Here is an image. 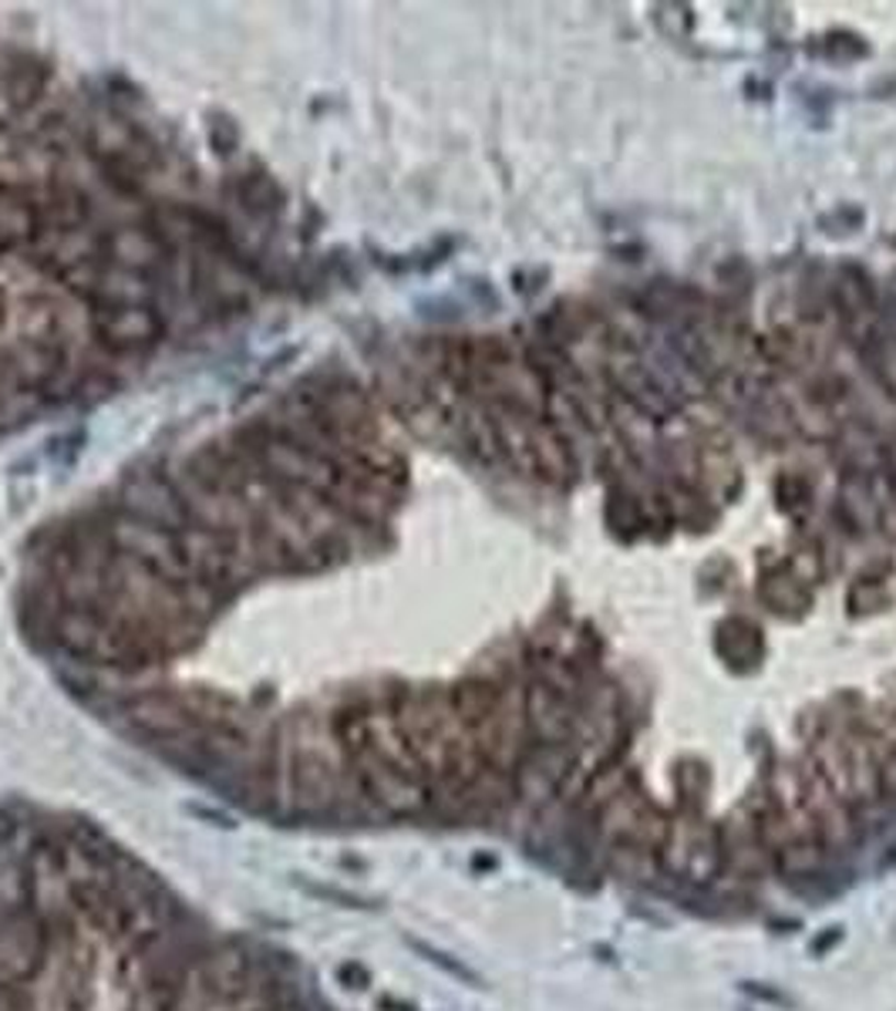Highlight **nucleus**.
Segmentation results:
<instances>
[{
    "mask_svg": "<svg viewBox=\"0 0 896 1011\" xmlns=\"http://www.w3.org/2000/svg\"><path fill=\"white\" fill-rule=\"evenodd\" d=\"M331 741H338V735ZM331 741L290 745L284 766V795H290V806L297 813H328L341 800V769H347V762L331 759Z\"/></svg>",
    "mask_w": 896,
    "mask_h": 1011,
    "instance_id": "1",
    "label": "nucleus"
},
{
    "mask_svg": "<svg viewBox=\"0 0 896 1011\" xmlns=\"http://www.w3.org/2000/svg\"><path fill=\"white\" fill-rule=\"evenodd\" d=\"M816 772L853 810L883 800L873 749L856 738H826L816 752Z\"/></svg>",
    "mask_w": 896,
    "mask_h": 1011,
    "instance_id": "2",
    "label": "nucleus"
},
{
    "mask_svg": "<svg viewBox=\"0 0 896 1011\" xmlns=\"http://www.w3.org/2000/svg\"><path fill=\"white\" fill-rule=\"evenodd\" d=\"M657 867L688 883H711L724 870L718 829L692 816L671 820L667 836L657 849Z\"/></svg>",
    "mask_w": 896,
    "mask_h": 1011,
    "instance_id": "3",
    "label": "nucleus"
},
{
    "mask_svg": "<svg viewBox=\"0 0 896 1011\" xmlns=\"http://www.w3.org/2000/svg\"><path fill=\"white\" fill-rule=\"evenodd\" d=\"M667 816L644 800V792L630 785L613 803L597 813V829L610 843V849H641V854L657 857V849L667 836Z\"/></svg>",
    "mask_w": 896,
    "mask_h": 1011,
    "instance_id": "4",
    "label": "nucleus"
},
{
    "mask_svg": "<svg viewBox=\"0 0 896 1011\" xmlns=\"http://www.w3.org/2000/svg\"><path fill=\"white\" fill-rule=\"evenodd\" d=\"M24 903H31L27 914H34L47 927V934L65 931L68 921L78 914L75 893L65 880L55 846H37L24 860Z\"/></svg>",
    "mask_w": 896,
    "mask_h": 1011,
    "instance_id": "5",
    "label": "nucleus"
},
{
    "mask_svg": "<svg viewBox=\"0 0 896 1011\" xmlns=\"http://www.w3.org/2000/svg\"><path fill=\"white\" fill-rule=\"evenodd\" d=\"M51 950L47 927L27 914L11 911L0 914V988H24L41 971Z\"/></svg>",
    "mask_w": 896,
    "mask_h": 1011,
    "instance_id": "6",
    "label": "nucleus"
},
{
    "mask_svg": "<svg viewBox=\"0 0 896 1011\" xmlns=\"http://www.w3.org/2000/svg\"><path fill=\"white\" fill-rule=\"evenodd\" d=\"M347 772L354 779V785L361 789V795H367L378 810L391 813V816H418L429 810V782L408 776L401 769H391L385 762L375 759H357L347 762Z\"/></svg>",
    "mask_w": 896,
    "mask_h": 1011,
    "instance_id": "7",
    "label": "nucleus"
},
{
    "mask_svg": "<svg viewBox=\"0 0 896 1011\" xmlns=\"http://www.w3.org/2000/svg\"><path fill=\"white\" fill-rule=\"evenodd\" d=\"M576 756L566 745H530V752L519 759L512 769V785L522 803H546L550 795L563 789V782L573 772Z\"/></svg>",
    "mask_w": 896,
    "mask_h": 1011,
    "instance_id": "8",
    "label": "nucleus"
},
{
    "mask_svg": "<svg viewBox=\"0 0 896 1011\" xmlns=\"http://www.w3.org/2000/svg\"><path fill=\"white\" fill-rule=\"evenodd\" d=\"M803 795H806V810L812 816L816 836L822 839V846L829 849H850L856 843V820H853V806L842 803L839 795L822 782V776L816 769H803Z\"/></svg>",
    "mask_w": 896,
    "mask_h": 1011,
    "instance_id": "9",
    "label": "nucleus"
},
{
    "mask_svg": "<svg viewBox=\"0 0 896 1011\" xmlns=\"http://www.w3.org/2000/svg\"><path fill=\"white\" fill-rule=\"evenodd\" d=\"M55 854H58V864H62V870H65L68 887H71V893H75L78 914L88 911L91 903H98L101 897H109V893L119 887V880H115V873L109 870V864H104V857L95 854V849H88L85 843H78V839H62V843L55 846Z\"/></svg>",
    "mask_w": 896,
    "mask_h": 1011,
    "instance_id": "10",
    "label": "nucleus"
},
{
    "mask_svg": "<svg viewBox=\"0 0 896 1011\" xmlns=\"http://www.w3.org/2000/svg\"><path fill=\"white\" fill-rule=\"evenodd\" d=\"M522 708H526V725H530V738L537 745H566L573 735V708L563 691H556L546 681H533L522 691Z\"/></svg>",
    "mask_w": 896,
    "mask_h": 1011,
    "instance_id": "11",
    "label": "nucleus"
},
{
    "mask_svg": "<svg viewBox=\"0 0 896 1011\" xmlns=\"http://www.w3.org/2000/svg\"><path fill=\"white\" fill-rule=\"evenodd\" d=\"M718 836H721L724 867H734L742 877H759L765 867H772V854L762 843L755 816H731L728 826L718 829Z\"/></svg>",
    "mask_w": 896,
    "mask_h": 1011,
    "instance_id": "12",
    "label": "nucleus"
},
{
    "mask_svg": "<svg viewBox=\"0 0 896 1011\" xmlns=\"http://www.w3.org/2000/svg\"><path fill=\"white\" fill-rule=\"evenodd\" d=\"M101 334L115 348H135V344H145L159 334V317H155L148 307L125 304V307L109 310V317H101Z\"/></svg>",
    "mask_w": 896,
    "mask_h": 1011,
    "instance_id": "13",
    "label": "nucleus"
},
{
    "mask_svg": "<svg viewBox=\"0 0 896 1011\" xmlns=\"http://www.w3.org/2000/svg\"><path fill=\"white\" fill-rule=\"evenodd\" d=\"M829 849L822 846L819 836H803V839H788L785 846H778L772 854V867L778 870V877L785 880H806L826 870Z\"/></svg>",
    "mask_w": 896,
    "mask_h": 1011,
    "instance_id": "14",
    "label": "nucleus"
},
{
    "mask_svg": "<svg viewBox=\"0 0 896 1011\" xmlns=\"http://www.w3.org/2000/svg\"><path fill=\"white\" fill-rule=\"evenodd\" d=\"M630 789V769L620 762V759H604L590 776H587V785H584V803L600 813L607 803H613L620 792Z\"/></svg>",
    "mask_w": 896,
    "mask_h": 1011,
    "instance_id": "15",
    "label": "nucleus"
},
{
    "mask_svg": "<svg viewBox=\"0 0 896 1011\" xmlns=\"http://www.w3.org/2000/svg\"><path fill=\"white\" fill-rule=\"evenodd\" d=\"M718 651L734 661H755L762 655V637L749 620H724L718 627Z\"/></svg>",
    "mask_w": 896,
    "mask_h": 1011,
    "instance_id": "16",
    "label": "nucleus"
},
{
    "mask_svg": "<svg viewBox=\"0 0 896 1011\" xmlns=\"http://www.w3.org/2000/svg\"><path fill=\"white\" fill-rule=\"evenodd\" d=\"M202 1011H270V994L263 991V988H256V985H250L240 994H230L223 1001L206 1004Z\"/></svg>",
    "mask_w": 896,
    "mask_h": 1011,
    "instance_id": "17",
    "label": "nucleus"
},
{
    "mask_svg": "<svg viewBox=\"0 0 896 1011\" xmlns=\"http://www.w3.org/2000/svg\"><path fill=\"white\" fill-rule=\"evenodd\" d=\"M876 769H880V792L889 795V800H896V741H889V749L883 752Z\"/></svg>",
    "mask_w": 896,
    "mask_h": 1011,
    "instance_id": "18",
    "label": "nucleus"
},
{
    "mask_svg": "<svg viewBox=\"0 0 896 1011\" xmlns=\"http://www.w3.org/2000/svg\"><path fill=\"white\" fill-rule=\"evenodd\" d=\"M0 1011H27V998H21L18 988H0Z\"/></svg>",
    "mask_w": 896,
    "mask_h": 1011,
    "instance_id": "19",
    "label": "nucleus"
}]
</instances>
